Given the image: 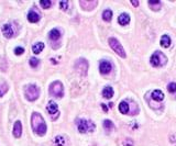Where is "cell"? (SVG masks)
Listing matches in <instances>:
<instances>
[{
	"mask_svg": "<svg viewBox=\"0 0 176 146\" xmlns=\"http://www.w3.org/2000/svg\"><path fill=\"white\" fill-rule=\"evenodd\" d=\"M31 124H32V128L33 131L35 132L36 134L39 135H44L46 133V124H45V121L42 118V115L40 113H34L32 114V118H31Z\"/></svg>",
	"mask_w": 176,
	"mask_h": 146,
	"instance_id": "cell-1",
	"label": "cell"
},
{
	"mask_svg": "<svg viewBox=\"0 0 176 146\" xmlns=\"http://www.w3.org/2000/svg\"><path fill=\"white\" fill-rule=\"evenodd\" d=\"M50 93L51 96L56 97V98H62L63 97V95H64V88H63V85H62L61 81H54V82L51 84Z\"/></svg>",
	"mask_w": 176,
	"mask_h": 146,
	"instance_id": "cell-2",
	"label": "cell"
},
{
	"mask_svg": "<svg viewBox=\"0 0 176 146\" xmlns=\"http://www.w3.org/2000/svg\"><path fill=\"white\" fill-rule=\"evenodd\" d=\"M40 89L36 87L35 85H29L25 88V97L29 101H34L39 98Z\"/></svg>",
	"mask_w": 176,
	"mask_h": 146,
	"instance_id": "cell-3",
	"label": "cell"
},
{
	"mask_svg": "<svg viewBox=\"0 0 176 146\" xmlns=\"http://www.w3.org/2000/svg\"><path fill=\"white\" fill-rule=\"evenodd\" d=\"M108 42H109V45H110V47L113 50V51L117 53V54L120 56V57H122V58H124L127 55H126V52H124V50H123L122 45L119 43L118 40H116L115 37H110L109 40H108Z\"/></svg>",
	"mask_w": 176,
	"mask_h": 146,
	"instance_id": "cell-4",
	"label": "cell"
},
{
	"mask_svg": "<svg viewBox=\"0 0 176 146\" xmlns=\"http://www.w3.org/2000/svg\"><path fill=\"white\" fill-rule=\"evenodd\" d=\"M150 62H151L152 66H154V67H160V66H162L163 64H165L166 63V57L164 56L163 53L158 51V52H155L154 54L151 56Z\"/></svg>",
	"mask_w": 176,
	"mask_h": 146,
	"instance_id": "cell-5",
	"label": "cell"
},
{
	"mask_svg": "<svg viewBox=\"0 0 176 146\" xmlns=\"http://www.w3.org/2000/svg\"><path fill=\"white\" fill-rule=\"evenodd\" d=\"M77 128L80 133H87V132H93L95 130V124L91 121L79 120L77 123Z\"/></svg>",
	"mask_w": 176,
	"mask_h": 146,
	"instance_id": "cell-6",
	"label": "cell"
},
{
	"mask_svg": "<svg viewBox=\"0 0 176 146\" xmlns=\"http://www.w3.org/2000/svg\"><path fill=\"white\" fill-rule=\"evenodd\" d=\"M46 111L49 112V114H50L51 117H52V120H55V119L58 117V114H60V112H58L57 104L54 102V101H52V100H51L50 102L47 103Z\"/></svg>",
	"mask_w": 176,
	"mask_h": 146,
	"instance_id": "cell-7",
	"label": "cell"
},
{
	"mask_svg": "<svg viewBox=\"0 0 176 146\" xmlns=\"http://www.w3.org/2000/svg\"><path fill=\"white\" fill-rule=\"evenodd\" d=\"M112 66L111 64L108 62V61H101L100 64H99V70L102 75H107L111 72Z\"/></svg>",
	"mask_w": 176,
	"mask_h": 146,
	"instance_id": "cell-8",
	"label": "cell"
},
{
	"mask_svg": "<svg viewBox=\"0 0 176 146\" xmlns=\"http://www.w3.org/2000/svg\"><path fill=\"white\" fill-rule=\"evenodd\" d=\"M2 33H4V35L7 39H11V37L13 36V30H12L10 24H4L2 26Z\"/></svg>",
	"mask_w": 176,
	"mask_h": 146,
	"instance_id": "cell-9",
	"label": "cell"
},
{
	"mask_svg": "<svg viewBox=\"0 0 176 146\" xmlns=\"http://www.w3.org/2000/svg\"><path fill=\"white\" fill-rule=\"evenodd\" d=\"M28 20L31 23H35V22H38L40 20V15L35 10H31L28 13Z\"/></svg>",
	"mask_w": 176,
	"mask_h": 146,
	"instance_id": "cell-10",
	"label": "cell"
},
{
	"mask_svg": "<svg viewBox=\"0 0 176 146\" xmlns=\"http://www.w3.org/2000/svg\"><path fill=\"white\" fill-rule=\"evenodd\" d=\"M49 37H50V40L53 41V42L58 41L60 39H61V32H60L57 29L51 30L50 33H49Z\"/></svg>",
	"mask_w": 176,
	"mask_h": 146,
	"instance_id": "cell-11",
	"label": "cell"
},
{
	"mask_svg": "<svg viewBox=\"0 0 176 146\" xmlns=\"http://www.w3.org/2000/svg\"><path fill=\"white\" fill-rule=\"evenodd\" d=\"M22 134V124L20 121H17L13 126V135L15 137H20Z\"/></svg>",
	"mask_w": 176,
	"mask_h": 146,
	"instance_id": "cell-12",
	"label": "cell"
},
{
	"mask_svg": "<svg viewBox=\"0 0 176 146\" xmlns=\"http://www.w3.org/2000/svg\"><path fill=\"white\" fill-rule=\"evenodd\" d=\"M152 99L155 101H162L164 99V93L161 90H154L152 92Z\"/></svg>",
	"mask_w": 176,
	"mask_h": 146,
	"instance_id": "cell-13",
	"label": "cell"
},
{
	"mask_svg": "<svg viewBox=\"0 0 176 146\" xmlns=\"http://www.w3.org/2000/svg\"><path fill=\"white\" fill-rule=\"evenodd\" d=\"M118 22L121 24V26H127V24L130 22L129 15H127V13H122V15H119V18H118Z\"/></svg>",
	"mask_w": 176,
	"mask_h": 146,
	"instance_id": "cell-14",
	"label": "cell"
},
{
	"mask_svg": "<svg viewBox=\"0 0 176 146\" xmlns=\"http://www.w3.org/2000/svg\"><path fill=\"white\" fill-rule=\"evenodd\" d=\"M53 143H54V145H55V146H65V144H66V141H65L64 136L58 135V136H56V137L54 139Z\"/></svg>",
	"mask_w": 176,
	"mask_h": 146,
	"instance_id": "cell-15",
	"label": "cell"
},
{
	"mask_svg": "<svg viewBox=\"0 0 176 146\" xmlns=\"http://www.w3.org/2000/svg\"><path fill=\"white\" fill-rule=\"evenodd\" d=\"M43 48H44V44L42 42H39V43H35L32 46V51L34 54H40L41 52L43 51Z\"/></svg>",
	"mask_w": 176,
	"mask_h": 146,
	"instance_id": "cell-16",
	"label": "cell"
},
{
	"mask_svg": "<svg viewBox=\"0 0 176 146\" xmlns=\"http://www.w3.org/2000/svg\"><path fill=\"white\" fill-rule=\"evenodd\" d=\"M119 111L122 114H127L129 112V104L126 102V101H122L119 104Z\"/></svg>",
	"mask_w": 176,
	"mask_h": 146,
	"instance_id": "cell-17",
	"label": "cell"
},
{
	"mask_svg": "<svg viewBox=\"0 0 176 146\" xmlns=\"http://www.w3.org/2000/svg\"><path fill=\"white\" fill-rule=\"evenodd\" d=\"M102 96H104L106 99H110L113 96V89L111 87H106L102 90Z\"/></svg>",
	"mask_w": 176,
	"mask_h": 146,
	"instance_id": "cell-18",
	"label": "cell"
},
{
	"mask_svg": "<svg viewBox=\"0 0 176 146\" xmlns=\"http://www.w3.org/2000/svg\"><path fill=\"white\" fill-rule=\"evenodd\" d=\"M96 1H80V6L82 7H84L86 10H90V9H93V7L94 6H96Z\"/></svg>",
	"mask_w": 176,
	"mask_h": 146,
	"instance_id": "cell-19",
	"label": "cell"
},
{
	"mask_svg": "<svg viewBox=\"0 0 176 146\" xmlns=\"http://www.w3.org/2000/svg\"><path fill=\"white\" fill-rule=\"evenodd\" d=\"M161 45L163 47H169L171 45V39L169 35H163L161 37Z\"/></svg>",
	"mask_w": 176,
	"mask_h": 146,
	"instance_id": "cell-20",
	"label": "cell"
},
{
	"mask_svg": "<svg viewBox=\"0 0 176 146\" xmlns=\"http://www.w3.org/2000/svg\"><path fill=\"white\" fill-rule=\"evenodd\" d=\"M111 18H112V11L109 10V9H107V10H105L104 12H102V19H104L105 21H111Z\"/></svg>",
	"mask_w": 176,
	"mask_h": 146,
	"instance_id": "cell-21",
	"label": "cell"
},
{
	"mask_svg": "<svg viewBox=\"0 0 176 146\" xmlns=\"http://www.w3.org/2000/svg\"><path fill=\"white\" fill-rule=\"evenodd\" d=\"M104 128L107 132H110L113 128V123L110 120H105L104 121Z\"/></svg>",
	"mask_w": 176,
	"mask_h": 146,
	"instance_id": "cell-22",
	"label": "cell"
},
{
	"mask_svg": "<svg viewBox=\"0 0 176 146\" xmlns=\"http://www.w3.org/2000/svg\"><path fill=\"white\" fill-rule=\"evenodd\" d=\"M8 91V86L4 82H0V98Z\"/></svg>",
	"mask_w": 176,
	"mask_h": 146,
	"instance_id": "cell-23",
	"label": "cell"
},
{
	"mask_svg": "<svg viewBox=\"0 0 176 146\" xmlns=\"http://www.w3.org/2000/svg\"><path fill=\"white\" fill-rule=\"evenodd\" d=\"M40 4L42 6L43 9H49V8L52 6V2H51L50 0H41V1H40Z\"/></svg>",
	"mask_w": 176,
	"mask_h": 146,
	"instance_id": "cell-24",
	"label": "cell"
},
{
	"mask_svg": "<svg viewBox=\"0 0 176 146\" xmlns=\"http://www.w3.org/2000/svg\"><path fill=\"white\" fill-rule=\"evenodd\" d=\"M167 90H169L171 93L176 92V84L175 82H171V84H169V86H167Z\"/></svg>",
	"mask_w": 176,
	"mask_h": 146,
	"instance_id": "cell-25",
	"label": "cell"
},
{
	"mask_svg": "<svg viewBox=\"0 0 176 146\" xmlns=\"http://www.w3.org/2000/svg\"><path fill=\"white\" fill-rule=\"evenodd\" d=\"M30 65H31V67H33V68L38 67V65H39V59L35 58V57L30 58Z\"/></svg>",
	"mask_w": 176,
	"mask_h": 146,
	"instance_id": "cell-26",
	"label": "cell"
},
{
	"mask_svg": "<svg viewBox=\"0 0 176 146\" xmlns=\"http://www.w3.org/2000/svg\"><path fill=\"white\" fill-rule=\"evenodd\" d=\"M60 6H61V9L62 10H67V7H68V2L67 1H61L60 2Z\"/></svg>",
	"mask_w": 176,
	"mask_h": 146,
	"instance_id": "cell-27",
	"label": "cell"
},
{
	"mask_svg": "<svg viewBox=\"0 0 176 146\" xmlns=\"http://www.w3.org/2000/svg\"><path fill=\"white\" fill-rule=\"evenodd\" d=\"M15 55H21V54H23L24 53V48L23 47H15Z\"/></svg>",
	"mask_w": 176,
	"mask_h": 146,
	"instance_id": "cell-28",
	"label": "cell"
},
{
	"mask_svg": "<svg viewBox=\"0 0 176 146\" xmlns=\"http://www.w3.org/2000/svg\"><path fill=\"white\" fill-rule=\"evenodd\" d=\"M131 2H132V4L133 6H135V7L139 6V1H131Z\"/></svg>",
	"mask_w": 176,
	"mask_h": 146,
	"instance_id": "cell-29",
	"label": "cell"
},
{
	"mask_svg": "<svg viewBox=\"0 0 176 146\" xmlns=\"http://www.w3.org/2000/svg\"><path fill=\"white\" fill-rule=\"evenodd\" d=\"M101 107H102V109H104V111H106L107 112V107H106V104H101Z\"/></svg>",
	"mask_w": 176,
	"mask_h": 146,
	"instance_id": "cell-30",
	"label": "cell"
},
{
	"mask_svg": "<svg viewBox=\"0 0 176 146\" xmlns=\"http://www.w3.org/2000/svg\"><path fill=\"white\" fill-rule=\"evenodd\" d=\"M124 146H132V143L130 142V143H126V144H124Z\"/></svg>",
	"mask_w": 176,
	"mask_h": 146,
	"instance_id": "cell-31",
	"label": "cell"
}]
</instances>
